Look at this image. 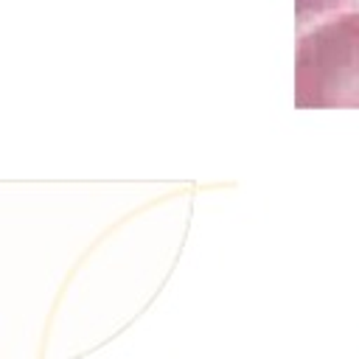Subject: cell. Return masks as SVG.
<instances>
[{
  "instance_id": "1",
  "label": "cell",
  "mask_w": 359,
  "mask_h": 359,
  "mask_svg": "<svg viewBox=\"0 0 359 359\" xmlns=\"http://www.w3.org/2000/svg\"><path fill=\"white\" fill-rule=\"evenodd\" d=\"M294 104L300 109L359 107V14H342L300 36Z\"/></svg>"
},
{
  "instance_id": "2",
  "label": "cell",
  "mask_w": 359,
  "mask_h": 359,
  "mask_svg": "<svg viewBox=\"0 0 359 359\" xmlns=\"http://www.w3.org/2000/svg\"><path fill=\"white\" fill-rule=\"evenodd\" d=\"M342 0H294V8L297 14H320V11H328V8H337Z\"/></svg>"
}]
</instances>
